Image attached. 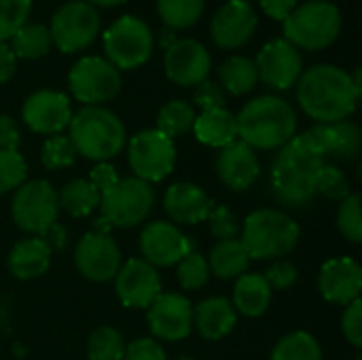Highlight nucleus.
Masks as SVG:
<instances>
[{
  "label": "nucleus",
  "mask_w": 362,
  "mask_h": 360,
  "mask_svg": "<svg viewBox=\"0 0 362 360\" xmlns=\"http://www.w3.org/2000/svg\"><path fill=\"white\" fill-rule=\"evenodd\" d=\"M21 117H23V123L34 134H42V136L62 134L72 119L70 100L62 91L38 89L25 98Z\"/></svg>",
  "instance_id": "18"
},
{
  "label": "nucleus",
  "mask_w": 362,
  "mask_h": 360,
  "mask_svg": "<svg viewBox=\"0 0 362 360\" xmlns=\"http://www.w3.org/2000/svg\"><path fill=\"white\" fill-rule=\"evenodd\" d=\"M265 282L272 291H286L297 282V267L288 261H276L265 274Z\"/></svg>",
  "instance_id": "46"
},
{
  "label": "nucleus",
  "mask_w": 362,
  "mask_h": 360,
  "mask_svg": "<svg viewBox=\"0 0 362 360\" xmlns=\"http://www.w3.org/2000/svg\"><path fill=\"white\" fill-rule=\"evenodd\" d=\"M28 166L17 151H0V193L19 189L25 182Z\"/></svg>",
  "instance_id": "41"
},
{
  "label": "nucleus",
  "mask_w": 362,
  "mask_h": 360,
  "mask_svg": "<svg viewBox=\"0 0 362 360\" xmlns=\"http://www.w3.org/2000/svg\"><path fill=\"white\" fill-rule=\"evenodd\" d=\"M176 360H193V359H176Z\"/></svg>",
  "instance_id": "54"
},
{
  "label": "nucleus",
  "mask_w": 362,
  "mask_h": 360,
  "mask_svg": "<svg viewBox=\"0 0 362 360\" xmlns=\"http://www.w3.org/2000/svg\"><path fill=\"white\" fill-rule=\"evenodd\" d=\"M165 74L180 87H197L212 68V57L206 45L195 38H178L165 49Z\"/></svg>",
  "instance_id": "15"
},
{
  "label": "nucleus",
  "mask_w": 362,
  "mask_h": 360,
  "mask_svg": "<svg viewBox=\"0 0 362 360\" xmlns=\"http://www.w3.org/2000/svg\"><path fill=\"white\" fill-rule=\"evenodd\" d=\"M74 265L78 274L91 282H108L117 276L121 250L108 233L87 231L74 248Z\"/></svg>",
  "instance_id": "14"
},
{
  "label": "nucleus",
  "mask_w": 362,
  "mask_h": 360,
  "mask_svg": "<svg viewBox=\"0 0 362 360\" xmlns=\"http://www.w3.org/2000/svg\"><path fill=\"white\" fill-rule=\"evenodd\" d=\"M341 32V13L329 0H308L284 19V38L305 51L331 47Z\"/></svg>",
  "instance_id": "6"
},
{
  "label": "nucleus",
  "mask_w": 362,
  "mask_h": 360,
  "mask_svg": "<svg viewBox=\"0 0 362 360\" xmlns=\"http://www.w3.org/2000/svg\"><path fill=\"white\" fill-rule=\"evenodd\" d=\"M85 2H89L91 6H119L127 0H85Z\"/></svg>",
  "instance_id": "53"
},
{
  "label": "nucleus",
  "mask_w": 362,
  "mask_h": 360,
  "mask_svg": "<svg viewBox=\"0 0 362 360\" xmlns=\"http://www.w3.org/2000/svg\"><path fill=\"white\" fill-rule=\"evenodd\" d=\"M206 0H157V15L170 30H187L204 15Z\"/></svg>",
  "instance_id": "34"
},
{
  "label": "nucleus",
  "mask_w": 362,
  "mask_h": 360,
  "mask_svg": "<svg viewBox=\"0 0 362 360\" xmlns=\"http://www.w3.org/2000/svg\"><path fill=\"white\" fill-rule=\"evenodd\" d=\"M11 214L19 229L40 238L51 225L57 223L59 202L57 191L47 180H30L15 189Z\"/></svg>",
  "instance_id": "9"
},
{
  "label": "nucleus",
  "mask_w": 362,
  "mask_h": 360,
  "mask_svg": "<svg viewBox=\"0 0 362 360\" xmlns=\"http://www.w3.org/2000/svg\"><path fill=\"white\" fill-rule=\"evenodd\" d=\"M193 132L202 144H208L214 149H225L227 144L238 140V119L227 108L206 110V112L197 115Z\"/></svg>",
  "instance_id": "26"
},
{
  "label": "nucleus",
  "mask_w": 362,
  "mask_h": 360,
  "mask_svg": "<svg viewBox=\"0 0 362 360\" xmlns=\"http://www.w3.org/2000/svg\"><path fill=\"white\" fill-rule=\"evenodd\" d=\"M100 13L89 2H66L51 17V40L62 53H76L93 42L100 32Z\"/></svg>",
  "instance_id": "11"
},
{
  "label": "nucleus",
  "mask_w": 362,
  "mask_h": 360,
  "mask_svg": "<svg viewBox=\"0 0 362 360\" xmlns=\"http://www.w3.org/2000/svg\"><path fill=\"white\" fill-rule=\"evenodd\" d=\"M53 47L51 32L42 23H25L11 36V49L15 57L21 59H40Z\"/></svg>",
  "instance_id": "31"
},
{
  "label": "nucleus",
  "mask_w": 362,
  "mask_h": 360,
  "mask_svg": "<svg viewBox=\"0 0 362 360\" xmlns=\"http://www.w3.org/2000/svg\"><path fill=\"white\" fill-rule=\"evenodd\" d=\"M87 180L102 193V191L110 189V187L119 180V176H117V170H115L108 161H102V163H98V166L89 172V178H87Z\"/></svg>",
  "instance_id": "48"
},
{
  "label": "nucleus",
  "mask_w": 362,
  "mask_h": 360,
  "mask_svg": "<svg viewBox=\"0 0 362 360\" xmlns=\"http://www.w3.org/2000/svg\"><path fill=\"white\" fill-rule=\"evenodd\" d=\"M178 282L185 291H197L202 286H206L208 278H210V267L206 257H202L199 252H189L185 259L178 261Z\"/></svg>",
  "instance_id": "39"
},
{
  "label": "nucleus",
  "mask_w": 362,
  "mask_h": 360,
  "mask_svg": "<svg viewBox=\"0 0 362 360\" xmlns=\"http://www.w3.org/2000/svg\"><path fill=\"white\" fill-rule=\"evenodd\" d=\"M155 206V189L153 185L132 176L119 178L110 189L100 193V210L102 219L108 221L110 227H136L140 225Z\"/></svg>",
  "instance_id": "7"
},
{
  "label": "nucleus",
  "mask_w": 362,
  "mask_h": 360,
  "mask_svg": "<svg viewBox=\"0 0 362 360\" xmlns=\"http://www.w3.org/2000/svg\"><path fill=\"white\" fill-rule=\"evenodd\" d=\"M32 0H0V42H6L21 25L28 23Z\"/></svg>",
  "instance_id": "40"
},
{
  "label": "nucleus",
  "mask_w": 362,
  "mask_h": 360,
  "mask_svg": "<svg viewBox=\"0 0 362 360\" xmlns=\"http://www.w3.org/2000/svg\"><path fill=\"white\" fill-rule=\"evenodd\" d=\"M350 180L348 176L335 168V166H325L320 176H318V182H316V195H322L327 199H346L350 195Z\"/></svg>",
  "instance_id": "42"
},
{
  "label": "nucleus",
  "mask_w": 362,
  "mask_h": 360,
  "mask_svg": "<svg viewBox=\"0 0 362 360\" xmlns=\"http://www.w3.org/2000/svg\"><path fill=\"white\" fill-rule=\"evenodd\" d=\"M163 208L172 223L197 225L208 219L214 208L210 195L193 182H174L163 195Z\"/></svg>",
  "instance_id": "23"
},
{
  "label": "nucleus",
  "mask_w": 362,
  "mask_h": 360,
  "mask_svg": "<svg viewBox=\"0 0 362 360\" xmlns=\"http://www.w3.org/2000/svg\"><path fill=\"white\" fill-rule=\"evenodd\" d=\"M361 93L350 74L333 64H316L297 81V100L303 112L318 123L346 121L356 110Z\"/></svg>",
  "instance_id": "1"
},
{
  "label": "nucleus",
  "mask_w": 362,
  "mask_h": 360,
  "mask_svg": "<svg viewBox=\"0 0 362 360\" xmlns=\"http://www.w3.org/2000/svg\"><path fill=\"white\" fill-rule=\"evenodd\" d=\"M238 119V138L250 149L274 151L282 149L295 138L297 112L295 108L278 95H259L250 100Z\"/></svg>",
  "instance_id": "3"
},
{
  "label": "nucleus",
  "mask_w": 362,
  "mask_h": 360,
  "mask_svg": "<svg viewBox=\"0 0 362 360\" xmlns=\"http://www.w3.org/2000/svg\"><path fill=\"white\" fill-rule=\"evenodd\" d=\"M125 360H165V352L159 346V342L151 337H140L134 339L132 344L125 346Z\"/></svg>",
  "instance_id": "47"
},
{
  "label": "nucleus",
  "mask_w": 362,
  "mask_h": 360,
  "mask_svg": "<svg viewBox=\"0 0 362 360\" xmlns=\"http://www.w3.org/2000/svg\"><path fill=\"white\" fill-rule=\"evenodd\" d=\"M263 13L276 21H284L297 6V0H259Z\"/></svg>",
  "instance_id": "50"
},
{
  "label": "nucleus",
  "mask_w": 362,
  "mask_h": 360,
  "mask_svg": "<svg viewBox=\"0 0 362 360\" xmlns=\"http://www.w3.org/2000/svg\"><path fill=\"white\" fill-rule=\"evenodd\" d=\"M17 70V57L11 49V45L0 42V85L8 83Z\"/></svg>",
  "instance_id": "51"
},
{
  "label": "nucleus",
  "mask_w": 362,
  "mask_h": 360,
  "mask_svg": "<svg viewBox=\"0 0 362 360\" xmlns=\"http://www.w3.org/2000/svg\"><path fill=\"white\" fill-rule=\"evenodd\" d=\"M259 17L248 0H227L210 21V36L221 49H240L257 32Z\"/></svg>",
  "instance_id": "17"
},
{
  "label": "nucleus",
  "mask_w": 362,
  "mask_h": 360,
  "mask_svg": "<svg viewBox=\"0 0 362 360\" xmlns=\"http://www.w3.org/2000/svg\"><path fill=\"white\" fill-rule=\"evenodd\" d=\"M193 248L195 244L168 221H153L140 233V252L153 267L178 265V261L193 252Z\"/></svg>",
  "instance_id": "16"
},
{
  "label": "nucleus",
  "mask_w": 362,
  "mask_h": 360,
  "mask_svg": "<svg viewBox=\"0 0 362 360\" xmlns=\"http://www.w3.org/2000/svg\"><path fill=\"white\" fill-rule=\"evenodd\" d=\"M318 291L329 303L350 306L361 299L362 267L350 257L327 261L318 274Z\"/></svg>",
  "instance_id": "21"
},
{
  "label": "nucleus",
  "mask_w": 362,
  "mask_h": 360,
  "mask_svg": "<svg viewBox=\"0 0 362 360\" xmlns=\"http://www.w3.org/2000/svg\"><path fill=\"white\" fill-rule=\"evenodd\" d=\"M301 229L299 225L284 212L265 208L255 210L244 221L242 246L246 248L250 259L274 261L286 257L299 242Z\"/></svg>",
  "instance_id": "5"
},
{
  "label": "nucleus",
  "mask_w": 362,
  "mask_h": 360,
  "mask_svg": "<svg viewBox=\"0 0 362 360\" xmlns=\"http://www.w3.org/2000/svg\"><path fill=\"white\" fill-rule=\"evenodd\" d=\"M337 227L346 240L352 244L362 242V197L361 193H350L346 199H341V206L337 210Z\"/></svg>",
  "instance_id": "37"
},
{
  "label": "nucleus",
  "mask_w": 362,
  "mask_h": 360,
  "mask_svg": "<svg viewBox=\"0 0 362 360\" xmlns=\"http://www.w3.org/2000/svg\"><path fill=\"white\" fill-rule=\"evenodd\" d=\"M216 174L227 189L248 191L261 174L255 149H250L242 140L227 144L225 149H221L216 157Z\"/></svg>",
  "instance_id": "22"
},
{
  "label": "nucleus",
  "mask_w": 362,
  "mask_h": 360,
  "mask_svg": "<svg viewBox=\"0 0 362 360\" xmlns=\"http://www.w3.org/2000/svg\"><path fill=\"white\" fill-rule=\"evenodd\" d=\"M238 323V312L227 297H210L193 308V325L208 342L227 337Z\"/></svg>",
  "instance_id": "24"
},
{
  "label": "nucleus",
  "mask_w": 362,
  "mask_h": 360,
  "mask_svg": "<svg viewBox=\"0 0 362 360\" xmlns=\"http://www.w3.org/2000/svg\"><path fill=\"white\" fill-rule=\"evenodd\" d=\"M341 331L346 339L354 346L362 348V301L356 299L350 306H346V312L341 316Z\"/></svg>",
  "instance_id": "45"
},
{
  "label": "nucleus",
  "mask_w": 362,
  "mask_h": 360,
  "mask_svg": "<svg viewBox=\"0 0 362 360\" xmlns=\"http://www.w3.org/2000/svg\"><path fill=\"white\" fill-rule=\"evenodd\" d=\"M329 127V149L327 157L339 159V161H350L361 153L362 136L356 123L352 121H337V123H327Z\"/></svg>",
  "instance_id": "32"
},
{
  "label": "nucleus",
  "mask_w": 362,
  "mask_h": 360,
  "mask_svg": "<svg viewBox=\"0 0 362 360\" xmlns=\"http://www.w3.org/2000/svg\"><path fill=\"white\" fill-rule=\"evenodd\" d=\"M40 240L51 248V252H53V250H64V246L68 244V231H66L64 225L55 223V225H51V227L40 236Z\"/></svg>",
  "instance_id": "52"
},
{
  "label": "nucleus",
  "mask_w": 362,
  "mask_h": 360,
  "mask_svg": "<svg viewBox=\"0 0 362 360\" xmlns=\"http://www.w3.org/2000/svg\"><path fill=\"white\" fill-rule=\"evenodd\" d=\"M259 81L267 87L286 91L297 85L303 72V59L297 47H293L286 38H274L261 47L255 59Z\"/></svg>",
  "instance_id": "13"
},
{
  "label": "nucleus",
  "mask_w": 362,
  "mask_h": 360,
  "mask_svg": "<svg viewBox=\"0 0 362 360\" xmlns=\"http://www.w3.org/2000/svg\"><path fill=\"white\" fill-rule=\"evenodd\" d=\"M218 79H221L223 91H227L231 95L250 93L259 83L255 62L244 55H233V57L225 59L218 66Z\"/></svg>",
  "instance_id": "29"
},
{
  "label": "nucleus",
  "mask_w": 362,
  "mask_h": 360,
  "mask_svg": "<svg viewBox=\"0 0 362 360\" xmlns=\"http://www.w3.org/2000/svg\"><path fill=\"white\" fill-rule=\"evenodd\" d=\"M115 291L125 308L148 310V306L161 295L159 272L144 259H129L115 276Z\"/></svg>",
  "instance_id": "19"
},
{
  "label": "nucleus",
  "mask_w": 362,
  "mask_h": 360,
  "mask_svg": "<svg viewBox=\"0 0 362 360\" xmlns=\"http://www.w3.org/2000/svg\"><path fill=\"white\" fill-rule=\"evenodd\" d=\"M206 221H208L210 233H212L218 242H225V240H238V233H240V221H238V216H235L227 206H214Z\"/></svg>",
  "instance_id": "43"
},
{
  "label": "nucleus",
  "mask_w": 362,
  "mask_h": 360,
  "mask_svg": "<svg viewBox=\"0 0 362 360\" xmlns=\"http://www.w3.org/2000/svg\"><path fill=\"white\" fill-rule=\"evenodd\" d=\"M51 248L36 236L19 240L8 255V272L17 280L40 278L51 265Z\"/></svg>",
  "instance_id": "25"
},
{
  "label": "nucleus",
  "mask_w": 362,
  "mask_h": 360,
  "mask_svg": "<svg viewBox=\"0 0 362 360\" xmlns=\"http://www.w3.org/2000/svg\"><path fill=\"white\" fill-rule=\"evenodd\" d=\"M121 72L108 59L98 55L78 59L68 72L70 93L85 106H100L110 102L121 91Z\"/></svg>",
  "instance_id": "10"
},
{
  "label": "nucleus",
  "mask_w": 362,
  "mask_h": 360,
  "mask_svg": "<svg viewBox=\"0 0 362 360\" xmlns=\"http://www.w3.org/2000/svg\"><path fill=\"white\" fill-rule=\"evenodd\" d=\"M272 360H322V350L314 335L295 331L276 344Z\"/></svg>",
  "instance_id": "35"
},
{
  "label": "nucleus",
  "mask_w": 362,
  "mask_h": 360,
  "mask_svg": "<svg viewBox=\"0 0 362 360\" xmlns=\"http://www.w3.org/2000/svg\"><path fill=\"white\" fill-rule=\"evenodd\" d=\"M76 159V151L70 142L68 136L64 134H55L49 136L47 142L42 144L40 151V163L47 170H62V168H70Z\"/></svg>",
  "instance_id": "38"
},
{
  "label": "nucleus",
  "mask_w": 362,
  "mask_h": 360,
  "mask_svg": "<svg viewBox=\"0 0 362 360\" xmlns=\"http://www.w3.org/2000/svg\"><path fill=\"white\" fill-rule=\"evenodd\" d=\"M127 159L134 176L153 185L172 174L176 163V146L174 140L159 129H144L129 140Z\"/></svg>",
  "instance_id": "12"
},
{
  "label": "nucleus",
  "mask_w": 362,
  "mask_h": 360,
  "mask_svg": "<svg viewBox=\"0 0 362 360\" xmlns=\"http://www.w3.org/2000/svg\"><path fill=\"white\" fill-rule=\"evenodd\" d=\"M195 119H197V112H195L193 104H189L185 100H172L159 108L155 129H159L168 138L185 136L193 129Z\"/></svg>",
  "instance_id": "33"
},
{
  "label": "nucleus",
  "mask_w": 362,
  "mask_h": 360,
  "mask_svg": "<svg viewBox=\"0 0 362 360\" xmlns=\"http://www.w3.org/2000/svg\"><path fill=\"white\" fill-rule=\"evenodd\" d=\"M125 342L123 335L115 327H98L87 342V356L89 360H123Z\"/></svg>",
  "instance_id": "36"
},
{
  "label": "nucleus",
  "mask_w": 362,
  "mask_h": 360,
  "mask_svg": "<svg viewBox=\"0 0 362 360\" xmlns=\"http://www.w3.org/2000/svg\"><path fill=\"white\" fill-rule=\"evenodd\" d=\"M19 125L15 123V119L0 115V151H17L19 146Z\"/></svg>",
  "instance_id": "49"
},
{
  "label": "nucleus",
  "mask_w": 362,
  "mask_h": 360,
  "mask_svg": "<svg viewBox=\"0 0 362 360\" xmlns=\"http://www.w3.org/2000/svg\"><path fill=\"white\" fill-rule=\"evenodd\" d=\"M68 138L76 151L91 161H110L125 146L123 121L104 106H83L68 123Z\"/></svg>",
  "instance_id": "4"
},
{
  "label": "nucleus",
  "mask_w": 362,
  "mask_h": 360,
  "mask_svg": "<svg viewBox=\"0 0 362 360\" xmlns=\"http://www.w3.org/2000/svg\"><path fill=\"white\" fill-rule=\"evenodd\" d=\"M325 166V157L303 136H295L280 149L272 166V191L276 199L286 208H305L316 197V182Z\"/></svg>",
  "instance_id": "2"
},
{
  "label": "nucleus",
  "mask_w": 362,
  "mask_h": 360,
  "mask_svg": "<svg viewBox=\"0 0 362 360\" xmlns=\"http://www.w3.org/2000/svg\"><path fill=\"white\" fill-rule=\"evenodd\" d=\"M206 261H208L210 272L221 280L240 278L242 274H246V269L250 265V257H248V252L240 240L218 242L210 250V259H206Z\"/></svg>",
  "instance_id": "28"
},
{
  "label": "nucleus",
  "mask_w": 362,
  "mask_h": 360,
  "mask_svg": "<svg viewBox=\"0 0 362 360\" xmlns=\"http://www.w3.org/2000/svg\"><path fill=\"white\" fill-rule=\"evenodd\" d=\"M104 53L117 70H136L153 53V32L140 17L123 15L104 32Z\"/></svg>",
  "instance_id": "8"
},
{
  "label": "nucleus",
  "mask_w": 362,
  "mask_h": 360,
  "mask_svg": "<svg viewBox=\"0 0 362 360\" xmlns=\"http://www.w3.org/2000/svg\"><path fill=\"white\" fill-rule=\"evenodd\" d=\"M57 202L59 210H66L70 216L83 219L100 208V191L87 178H76L62 187Z\"/></svg>",
  "instance_id": "30"
},
{
  "label": "nucleus",
  "mask_w": 362,
  "mask_h": 360,
  "mask_svg": "<svg viewBox=\"0 0 362 360\" xmlns=\"http://www.w3.org/2000/svg\"><path fill=\"white\" fill-rule=\"evenodd\" d=\"M193 104L197 108H202V112L206 110H216V108H225V91L218 83L206 79L204 83H199L193 91Z\"/></svg>",
  "instance_id": "44"
},
{
  "label": "nucleus",
  "mask_w": 362,
  "mask_h": 360,
  "mask_svg": "<svg viewBox=\"0 0 362 360\" xmlns=\"http://www.w3.org/2000/svg\"><path fill=\"white\" fill-rule=\"evenodd\" d=\"M151 333L161 342H182L193 331V306L178 293H161L148 306Z\"/></svg>",
  "instance_id": "20"
},
{
  "label": "nucleus",
  "mask_w": 362,
  "mask_h": 360,
  "mask_svg": "<svg viewBox=\"0 0 362 360\" xmlns=\"http://www.w3.org/2000/svg\"><path fill=\"white\" fill-rule=\"evenodd\" d=\"M272 289L265 282L261 274H242L235 282L233 289V308L235 312L248 316V318H259L261 314L267 312L272 303Z\"/></svg>",
  "instance_id": "27"
}]
</instances>
